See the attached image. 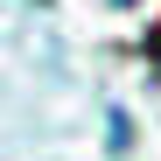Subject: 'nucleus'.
<instances>
[{
	"instance_id": "1",
	"label": "nucleus",
	"mask_w": 161,
	"mask_h": 161,
	"mask_svg": "<svg viewBox=\"0 0 161 161\" xmlns=\"http://www.w3.org/2000/svg\"><path fill=\"white\" fill-rule=\"evenodd\" d=\"M147 56H154V63H161V35H154V42H147Z\"/></svg>"
}]
</instances>
